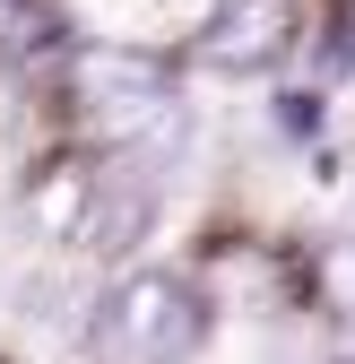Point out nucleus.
<instances>
[{
	"label": "nucleus",
	"instance_id": "nucleus-3",
	"mask_svg": "<svg viewBox=\"0 0 355 364\" xmlns=\"http://www.w3.org/2000/svg\"><path fill=\"white\" fill-rule=\"evenodd\" d=\"M295 43V0H217L200 26V61L208 70H260Z\"/></svg>",
	"mask_w": 355,
	"mask_h": 364
},
{
	"label": "nucleus",
	"instance_id": "nucleus-2",
	"mask_svg": "<svg viewBox=\"0 0 355 364\" xmlns=\"http://www.w3.org/2000/svg\"><path fill=\"white\" fill-rule=\"evenodd\" d=\"M78 113L113 148H173V130H182L173 70L148 61V53H87L78 61Z\"/></svg>",
	"mask_w": 355,
	"mask_h": 364
},
{
	"label": "nucleus",
	"instance_id": "nucleus-4",
	"mask_svg": "<svg viewBox=\"0 0 355 364\" xmlns=\"http://www.w3.org/2000/svg\"><path fill=\"white\" fill-rule=\"evenodd\" d=\"M139 235H148V173L139 165H104L96 191H87V217H78V252L113 260V252H130Z\"/></svg>",
	"mask_w": 355,
	"mask_h": 364
},
{
	"label": "nucleus",
	"instance_id": "nucleus-1",
	"mask_svg": "<svg viewBox=\"0 0 355 364\" xmlns=\"http://www.w3.org/2000/svg\"><path fill=\"white\" fill-rule=\"evenodd\" d=\"M200 338H208V304L173 269L121 278L104 295V312H96V355H113V364H182Z\"/></svg>",
	"mask_w": 355,
	"mask_h": 364
},
{
	"label": "nucleus",
	"instance_id": "nucleus-6",
	"mask_svg": "<svg viewBox=\"0 0 355 364\" xmlns=\"http://www.w3.org/2000/svg\"><path fill=\"white\" fill-rule=\"evenodd\" d=\"M278 122L295 130V139H312V130H321V96H286V105H278Z\"/></svg>",
	"mask_w": 355,
	"mask_h": 364
},
{
	"label": "nucleus",
	"instance_id": "nucleus-5",
	"mask_svg": "<svg viewBox=\"0 0 355 364\" xmlns=\"http://www.w3.org/2000/svg\"><path fill=\"white\" fill-rule=\"evenodd\" d=\"M321 295H329V312L355 321V243H338V252L321 260Z\"/></svg>",
	"mask_w": 355,
	"mask_h": 364
},
{
	"label": "nucleus",
	"instance_id": "nucleus-7",
	"mask_svg": "<svg viewBox=\"0 0 355 364\" xmlns=\"http://www.w3.org/2000/svg\"><path fill=\"white\" fill-rule=\"evenodd\" d=\"M346 364H355V355H346Z\"/></svg>",
	"mask_w": 355,
	"mask_h": 364
}]
</instances>
